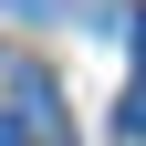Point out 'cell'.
Here are the masks:
<instances>
[{"label": "cell", "mask_w": 146, "mask_h": 146, "mask_svg": "<svg viewBox=\"0 0 146 146\" xmlns=\"http://www.w3.org/2000/svg\"><path fill=\"white\" fill-rule=\"evenodd\" d=\"M0 146H31V125H21V115H0Z\"/></svg>", "instance_id": "3957f363"}, {"label": "cell", "mask_w": 146, "mask_h": 146, "mask_svg": "<svg viewBox=\"0 0 146 146\" xmlns=\"http://www.w3.org/2000/svg\"><path fill=\"white\" fill-rule=\"evenodd\" d=\"M63 0H0V21H52Z\"/></svg>", "instance_id": "7a4b0ae2"}, {"label": "cell", "mask_w": 146, "mask_h": 146, "mask_svg": "<svg viewBox=\"0 0 146 146\" xmlns=\"http://www.w3.org/2000/svg\"><path fill=\"white\" fill-rule=\"evenodd\" d=\"M136 63H146V11H136Z\"/></svg>", "instance_id": "277c9868"}, {"label": "cell", "mask_w": 146, "mask_h": 146, "mask_svg": "<svg viewBox=\"0 0 146 146\" xmlns=\"http://www.w3.org/2000/svg\"><path fill=\"white\" fill-rule=\"evenodd\" d=\"M115 136H125V146H146V84L125 94V115H115Z\"/></svg>", "instance_id": "6da1fadb"}]
</instances>
